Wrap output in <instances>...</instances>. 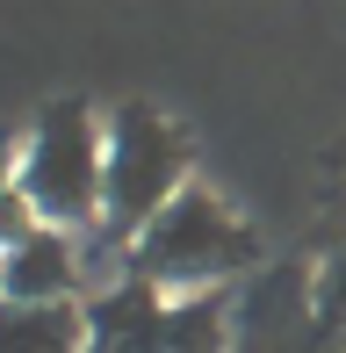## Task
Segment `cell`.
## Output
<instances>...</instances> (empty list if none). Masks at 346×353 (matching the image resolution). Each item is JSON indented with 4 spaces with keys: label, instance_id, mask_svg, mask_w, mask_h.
<instances>
[{
    "label": "cell",
    "instance_id": "1",
    "mask_svg": "<svg viewBox=\"0 0 346 353\" xmlns=\"http://www.w3.org/2000/svg\"><path fill=\"white\" fill-rule=\"evenodd\" d=\"M253 260H260L253 231L231 216V202H216L195 181L130 238V281H152L159 296H210V288L253 274Z\"/></svg>",
    "mask_w": 346,
    "mask_h": 353
},
{
    "label": "cell",
    "instance_id": "2",
    "mask_svg": "<svg viewBox=\"0 0 346 353\" xmlns=\"http://www.w3.org/2000/svg\"><path fill=\"white\" fill-rule=\"evenodd\" d=\"M187 188V137L159 108L123 101L108 116V152H101V223L108 245H130L152 216Z\"/></svg>",
    "mask_w": 346,
    "mask_h": 353
},
{
    "label": "cell",
    "instance_id": "3",
    "mask_svg": "<svg viewBox=\"0 0 346 353\" xmlns=\"http://www.w3.org/2000/svg\"><path fill=\"white\" fill-rule=\"evenodd\" d=\"M101 152H108V123H94L87 101H51L22 144L14 188L37 202L43 223L94 231L101 223Z\"/></svg>",
    "mask_w": 346,
    "mask_h": 353
},
{
    "label": "cell",
    "instance_id": "4",
    "mask_svg": "<svg viewBox=\"0 0 346 353\" xmlns=\"http://www.w3.org/2000/svg\"><path fill=\"white\" fill-rule=\"evenodd\" d=\"M87 353H231L224 296H159L123 274L87 303Z\"/></svg>",
    "mask_w": 346,
    "mask_h": 353
},
{
    "label": "cell",
    "instance_id": "5",
    "mask_svg": "<svg viewBox=\"0 0 346 353\" xmlns=\"http://www.w3.org/2000/svg\"><path fill=\"white\" fill-rule=\"evenodd\" d=\"M332 332L318 325L303 267H267L231 303V353H325Z\"/></svg>",
    "mask_w": 346,
    "mask_h": 353
},
{
    "label": "cell",
    "instance_id": "6",
    "mask_svg": "<svg viewBox=\"0 0 346 353\" xmlns=\"http://www.w3.org/2000/svg\"><path fill=\"white\" fill-rule=\"evenodd\" d=\"M80 281H87L80 231L37 223L14 252H0V296L8 303H80Z\"/></svg>",
    "mask_w": 346,
    "mask_h": 353
},
{
    "label": "cell",
    "instance_id": "7",
    "mask_svg": "<svg viewBox=\"0 0 346 353\" xmlns=\"http://www.w3.org/2000/svg\"><path fill=\"white\" fill-rule=\"evenodd\" d=\"M0 353H87L80 303H8L0 296Z\"/></svg>",
    "mask_w": 346,
    "mask_h": 353
},
{
    "label": "cell",
    "instance_id": "8",
    "mask_svg": "<svg viewBox=\"0 0 346 353\" xmlns=\"http://www.w3.org/2000/svg\"><path fill=\"white\" fill-rule=\"evenodd\" d=\"M310 303H318V325L332 339H346V238L332 245V260L310 274Z\"/></svg>",
    "mask_w": 346,
    "mask_h": 353
},
{
    "label": "cell",
    "instance_id": "9",
    "mask_svg": "<svg viewBox=\"0 0 346 353\" xmlns=\"http://www.w3.org/2000/svg\"><path fill=\"white\" fill-rule=\"evenodd\" d=\"M37 223H43V216H37V202H29L22 188H8V195H0V252H14L29 231H37Z\"/></svg>",
    "mask_w": 346,
    "mask_h": 353
},
{
    "label": "cell",
    "instance_id": "10",
    "mask_svg": "<svg viewBox=\"0 0 346 353\" xmlns=\"http://www.w3.org/2000/svg\"><path fill=\"white\" fill-rule=\"evenodd\" d=\"M14 166H22V152H8V144H0V195L14 188Z\"/></svg>",
    "mask_w": 346,
    "mask_h": 353
},
{
    "label": "cell",
    "instance_id": "11",
    "mask_svg": "<svg viewBox=\"0 0 346 353\" xmlns=\"http://www.w3.org/2000/svg\"><path fill=\"white\" fill-rule=\"evenodd\" d=\"M325 353H346V339H332V346H325Z\"/></svg>",
    "mask_w": 346,
    "mask_h": 353
}]
</instances>
